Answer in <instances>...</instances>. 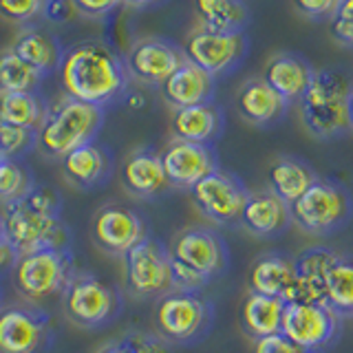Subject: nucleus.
Returning <instances> with one entry per match:
<instances>
[{
  "instance_id": "nucleus-1",
  "label": "nucleus",
  "mask_w": 353,
  "mask_h": 353,
  "mask_svg": "<svg viewBox=\"0 0 353 353\" xmlns=\"http://www.w3.org/2000/svg\"><path fill=\"white\" fill-rule=\"evenodd\" d=\"M58 75L64 95L97 108L117 104L126 95L130 80L124 58L102 40L66 47Z\"/></svg>"
},
{
  "instance_id": "nucleus-2",
  "label": "nucleus",
  "mask_w": 353,
  "mask_h": 353,
  "mask_svg": "<svg viewBox=\"0 0 353 353\" xmlns=\"http://www.w3.org/2000/svg\"><path fill=\"white\" fill-rule=\"evenodd\" d=\"M104 124V108L77 102L64 95L49 106L44 124L38 130V150L49 159H64L66 154L86 143H93Z\"/></svg>"
},
{
  "instance_id": "nucleus-3",
  "label": "nucleus",
  "mask_w": 353,
  "mask_h": 353,
  "mask_svg": "<svg viewBox=\"0 0 353 353\" xmlns=\"http://www.w3.org/2000/svg\"><path fill=\"white\" fill-rule=\"evenodd\" d=\"M351 82L347 75L334 69H320L301 97V119L309 135L331 139L351 130L349 95Z\"/></svg>"
},
{
  "instance_id": "nucleus-4",
  "label": "nucleus",
  "mask_w": 353,
  "mask_h": 353,
  "mask_svg": "<svg viewBox=\"0 0 353 353\" xmlns=\"http://www.w3.org/2000/svg\"><path fill=\"white\" fill-rule=\"evenodd\" d=\"M14 285L22 301L40 305L62 296L66 285L77 274L71 250H38L22 254L14 268Z\"/></svg>"
},
{
  "instance_id": "nucleus-5",
  "label": "nucleus",
  "mask_w": 353,
  "mask_h": 353,
  "mask_svg": "<svg viewBox=\"0 0 353 353\" xmlns=\"http://www.w3.org/2000/svg\"><path fill=\"white\" fill-rule=\"evenodd\" d=\"M121 294L115 285L95 274L77 272L62 294V312L71 325L80 329H99L119 316Z\"/></svg>"
},
{
  "instance_id": "nucleus-6",
  "label": "nucleus",
  "mask_w": 353,
  "mask_h": 353,
  "mask_svg": "<svg viewBox=\"0 0 353 353\" xmlns=\"http://www.w3.org/2000/svg\"><path fill=\"white\" fill-rule=\"evenodd\" d=\"M3 236L11 248L22 254L38 250H71V230L60 216L42 214L29 208L25 201L5 205L0 212Z\"/></svg>"
},
{
  "instance_id": "nucleus-7",
  "label": "nucleus",
  "mask_w": 353,
  "mask_h": 353,
  "mask_svg": "<svg viewBox=\"0 0 353 353\" xmlns=\"http://www.w3.org/2000/svg\"><path fill=\"white\" fill-rule=\"evenodd\" d=\"M212 325V305L199 292H168L154 307L157 334L172 345H190Z\"/></svg>"
},
{
  "instance_id": "nucleus-8",
  "label": "nucleus",
  "mask_w": 353,
  "mask_h": 353,
  "mask_svg": "<svg viewBox=\"0 0 353 353\" xmlns=\"http://www.w3.org/2000/svg\"><path fill=\"white\" fill-rule=\"evenodd\" d=\"M53 323L47 309L27 301L0 309V353H49Z\"/></svg>"
},
{
  "instance_id": "nucleus-9",
  "label": "nucleus",
  "mask_w": 353,
  "mask_h": 353,
  "mask_svg": "<svg viewBox=\"0 0 353 353\" xmlns=\"http://www.w3.org/2000/svg\"><path fill=\"white\" fill-rule=\"evenodd\" d=\"M292 221L309 232L325 236L342 228L351 216V196L340 185L318 179L309 190L290 205Z\"/></svg>"
},
{
  "instance_id": "nucleus-10",
  "label": "nucleus",
  "mask_w": 353,
  "mask_h": 353,
  "mask_svg": "<svg viewBox=\"0 0 353 353\" xmlns=\"http://www.w3.org/2000/svg\"><path fill=\"white\" fill-rule=\"evenodd\" d=\"M181 51L188 62L196 64L212 77H221L236 69L239 62L245 58L248 38L243 36V31L225 33L199 25L185 36Z\"/></svg>"
},
{
  "instance_id": "nucleus-11",
  "label": "nucleus",
  "mask_w": 353,
  "mask_h": 353,
  "mask_svg": "<svg viewBox=\"0 0 353 353\" xmlns=\"http://www.w3.org/2000/svg\"><path fill=\"white\" fill-rule=\"evenodd\" d=\"M126 290L137 298L168 294L170 287V252L159 241L146 236L124 254Z\"/></svg>"
},
{
  "instance_id": "nucleus-12",
  "label": "nucleus",
  "mask_w": 353,
  "mask_h": 353,
  "mask_svg": "<svg viewBox=\"0 0 353 353\" xmlns=\"http://www.w3.org/2000/svg\"><path fill=\"white\" fill-rule=\"evenodd\" d=\"M281 334L309 353L325 351L340 336V314L327 303L287 305Z\"/></svg>"
},
{
  "instance_id": "nucleus-13",
  "label": "nucleus",
  "mask_w": 353,
  "mask_h": 353,
  "mask_svg": "<svg viewBox=\"0 0 353 353\" xmlns=\"http://www.w3.org/2000/svg\"><path fill=\"white\" fill-rule=\"evenodd\" d=\"M190 192L199 212L216 225H230L241 221L243 208H245V201L250 196L239 176L225 170L208 174Z\"/></svg>"
},
{
  "instance_id": "nucleus-14",
  "label": "nucleus",
  "mask_w": 353,
  "mask_h": 353,
  "mask_svg": "<svg viewBox=\"0 0 353 353\" xmlns=\"http://www.w3.org/2000/svg\"><path fill=\"white\" fill-rule=\"evenodd\" d=\"M124 62L132 80L148 86H161L185 62L183 51L163 38H139L124 53Z\"/></svg>"
},
{
  "instance_id": "nucleus-15",
  "label": "nucleus",
  "mask_w": 353,
  "mask_h": 353,
  "mask_svg": "<svg viewBox=\"0 0 353 353\" xmlns=\"http://www.w3.org/2000/svg\"><path fill=\"white\" fill-rule=\"evenodd\" d=\"M91 234L99 250L115 256H124L148 236L143 219L132 208L121 203H110L97 210L91 221Z\"/></svg>"
},
{
  "instance_id": "nucleus-16",
  "label": "nucleus",
  "mask_w": 353,
  "mask_h": 353,
  "mask_svg": "<svg viewBox=\"0 0 353 353\" xmlns=\"http://www.w3.org/2000/svg\"><path fill=\"white\" fill-rule=\"evenodd\" d=\"M170 259L183 263L185 268L201 274L203 279H214L228 268V248L223 239L205 228H188L176 234L170 245Z\"/></svg>"
},
{
  "instance_id": "nucleus-17",
  "label": "nucleus",
  "mask_w": 353,
  "mask_h": 353,
  "mask_svg": "<svg viewBox=\"0 0 353 353\" xmlns=\"http://www.w3.org/2000/svg\"><path fill=\"white\" fill-rule=\"evenodd\" d=\"M340 261V254L329 248H309L294 259V281L285 296L287 305L325 303L329 270Z\"/></svg>"
},
{
  "instance_id": "nucleus-18",
  "label": "nucleus",
  "mask_w": 353,
  "mask_h": 353,
  "mask_svg": "<svg viewBox=\"0 0 353 353\" xmlns=\"http://www.w3.org/2000/svg\"><path fill=\"white\" fill-rule=\"evenodd\" d=\"M161 161L170 185L188 188V190H192L208 174L219 170V157L212 146L181 139H172L165 146L161 152Z\"/></svg>"
},
{
  "instance_id": "nucleus-19",
  "label": "nucleus",
  "mask_w": 353,
  "mask_h": 353,
  "mask_svg": "<svg viewBox=\"0 0 353 353\" xmlns=\"http://www.w3.org/2000/svg\"><path fill=\"white\" fill-rule=\"evenodd\" d=\"M64 179L80 190H95L108 183L113 174V152L99 143H86L60 161Z\"/></svg>"
},
{
  "instance_id": "nucleus-20",
  "label": "nucleus",
  "mask_w": 353,
  "mask_h": 353,
  "mask_svg": "<svg viewBox=\"0 0 353 353\" xmlns=\"http://www.w3.org/2000/svg\"><path fill=\"white\" fill-rule=\"evenodd\" d=\"M161 97L170 108L179 110L188 106H199L212 102L216 77L199 69L192 62H183L161 86Z\"/></svg>"
},
{
  "instance_id": "nucleus-21",
  "label": "nucleus",
  "mask_w": 353,
  "mask_h": 353,
  "mask_svg": "<svg viewBox=\"0 0 353 353\" xmlns=\"http://www.w3.org/2000/svg\"><path fill=\"white\" fill-rule=\"evenodd\" d=\"M11 49L22 62H27L42 77H49L58 71L64 58V47L60 40L40 25L20 27L18 36L11 42Z\"/></svg>"
},
{
  "instance_id": "nucleus-22",
  "label": "nucleus",
  "mask_w": 353,
  "mask_h": 353,
  "mask_svg": "<svg viewBox=\"0 0 353 353\" xmlns=\"http://www.w3.org/2000/svg\"><path fill=\"white\" fill-rule=\"evenodd\" d=\"M121 183L137 199H154L170 185L163 170L161 154L150 148L132 150L121 165Z\"/></svg>"
},
{
  "instance_id": "nucleus-23",
  "label": "nucleus",
  "mask_w": 353,
  "mask_h": 353,
  "mask_svg": "<svg viewBox=\"0 0 353 353\" xmlns=\"http://www.w3.org/2000/svg\"><path fill=\"white\" fill-rule=\"evenodd\" d=\"M316 69L296 53H276L263 69V80L279 93L287 104L301 102V97L314 80Z\"/></svg>"
},
{
  "instance_id": "nucleus-24",
  "label": "nucleus",
  "mask_w": 353,
  "mask_h": 353,
  "mask_svg": "<svg viewBox=\"0 0 353 353\" xmlns=\"http://www.w3.org/2000/svg\"><path fill=\"white\" fill-rule=\"evenodd\" d=\"M239 223L254 236H279L292 223V210L290 203H285L272 190L254 192L248 196Z\"/></svg>"
},
{
  "instance_id": "nucleus-25",
  "label": "nucleus",
  "mask_w": 353,
  "mask_h": 353,
  "mask_svg": "<svg viewBox=\"0 0 353 353\" xmlns=\"http://www.w3.org/2000/svg\"><path fill=\"white\" fill-rule=\"evenodd\" d=\"M287 106L290 104L263 77H252V80L243 82L236 93L239 115L252 126L276 124L287 113Z\"/></svg>"
},
{
  "instance_id": "nucleus-26",
  "label": "nucleus",
  "mask_w": 353,
  "mask_h": 353,
  "mask_svg": "<svg viewBox=\"0 0 353 353\" xmlns=\"http://www.w3.org/2000/svg\"><path fill=\"white\" fill-rule=\"evenodd\" d=\"M223 124H225L223 110H221L214 102L179 108V110H174L172 119H170V128H172L174 139L205 143V146H212V143L221 137Z\"/></svg>"
},
{
  "instance_id": "nucleus-27",
  "label": "nucleus",
  "mask_w": 353,
  "mask_h": 353,
  "mask_svg": "<svg viewBox=\"0 0 353 353\" xmlns=\"http://www.w3.org/2000/svg\"><path fill=\"white\" fill-rule=\"evenodd\" d=\"M285 309H287V303L283 298L252 292L241 305L243 329H245L248 336H252L254 340L281 334Z\"/></svg>"
},
{
  "instance_id": "nucleus-28",
  "label": "nucleus",
  "mask_w": 353,
  "mask_h": 353,
  "mask_svg": "<svg viewBox=\"0 0 353 353\" xmlns=\"http://www.w3.org/2000/svg\"><path fill=\"white\" fill-rule=\"evenodd\" d=\"M294 281V261L281 256V254H263L254 261L250 270V287L252 292L263 296L283 298L290 292Z\"/></svg>"
},
{
  "instance_id": "nucleus-29",
  "label": "nucleus",
  "mask_w": 353,
  "mask_h": 353,
  "mask_svg": "<svg viewBox=\"0 0 353 353\" xmlns=\"http://www.w3.org/2000/svg\"><path fill=\"white\" fill-rule=\"evenodd\" d=\"M316 174L307 163L294 157H281L270 168V185L276 196H281L285 203L298 201L309 188L316 183Z\"/></svg>"
},
{
  "instance_id": "nucleus-30",
  "label": "nucleus",
  "mask_w": 353,
  "mask_h": 353,
  "mask_svg": "<svg viewBox=\"0 0 353 353\" xmlns=\"http://www.w3.org/2000/svg\"><path fill=\"white\" fill-rule=\"evenodd\" d=\"M49 113L47 99L36 93H0V121L20 128L40 130Z\"/></svg>"
},
{
  "instance_id": "nucleus-31",
  "label": "nucleus",
  "mask_w": 353,
  "mask_h": 353,
  "mask_svg": "<svg viewBox=\"0 0 353 353\" xmlns=\"http://www.w3.org/2000/svg\"><path fill=\"white\" fill-rule=\"evenodd\" d=\"M199 25L212 31L236 33L250 20L248 7L241 0H192Z\"/></svg>"
},
{
  "instance_id": "nucleus-32",
  "label": "nucleus",
  "mask_w": 353,
  "mask_h": 353,
  "mask_svg": "<svg viewBox=\"0 0 353 353\" xmlns=\"http://www.w3.org/2000/svg\"><path fill=\"white\" fill-rule=\"evenodd\" d=\"M44 77L22 62L14 49L0 51V93H36Z\"/></svg>"
},
{
  "instance_id": "nucleus-33",
  "label": "nucleus",
  "mask_w": 353,
  "mask_h": 353,
  "mask_svg": "<svg viewBox=\"0 0 353 353\" xmlns=\"http://www.w3.org/2000/svg\"><path fill=\"white\" fill-rule=\"evenodd\" d=\"M31 170L18 159H3L0 161V205H11L25 201L29 192L36 188Z\"/></svg>"
},
{
  "instance_id": "nucleus-34",
  "label": "nucleus",
  "mask_w": 353,
  "mask_h": 353,
  "mask_svg": "<svg viewBox=\"0 0 353 353\" xmlns=\"http://www.w3.org/2000/svg\"><path fill=\"white\" fill-rule=\"evenodd\" d=\"M325 303L336 314H353V263L340 259L327 276Z\"/></svg>"
},
{
  "instance_id": "nucleus-35",
  "label": "nucleus",
  "mask_w": 353,
  "mask_h": 353,
  "mask_svg": "<svg viewBox=\"0 0 353 353\" xmlns=\"http://www.w3.org/2000/svg\"><path fill=\"white\" fill-rule=\"evenodd\" d=\"M33 148H38V132L0 121V154L5 159H22Z\"/></svg>"
},
{
  "instance_id": "nucleus-36",
  "label": "nucleus",
  "mask_w": 353,
  "mask_h": 353,
  "mask_svg": "<svg viewBox=\"0 0 353 353\" xmlns=\"http://www.w3.org/2000/svg\"><path fill=\"white\" fill-rule=\"evenodd\" d=\"M49 0H0V18L11 25L27 27L42 18Z\"/></svg>"
},
{
  "instance_id": "nucleus-37",
  "label": "nucleus",
  "mask_w": 353,
  "mask_h": 353,
  "mask_svg": "<svg viewBox=\"0 0 353 353\" xmlns=\"http://www.w3.org/2000/svg\"><path fill=\"white\" fill-rule=\"evenodd\" d=\"M329 31L342 47H353V0H338L336 14L329 20Z\"/></svg>"
},
{
  "instance_id": "nucleus-38",
  "label": "nucleus",
  "mask_w": 353,
  "mask_h": 353,
  "mask_svg": "<svg viewBox=\"0 0 353 353\" xmlns=\"http://www.w3.org/2000/svg\"><path fill=\"white\" fill-rule=\"evenodd\" d=\"M128 353H170L168 342L159 334H146V331H128L119 338Z\"/></svg>"
},
{
  "instance_id": "nucleus-39",
  "label": "nucleus",
  "mask_w": 353,
  "mask_h": 353,
  "mask_svg": "<svg viewBox=\"0 0 353 353\" xmlns=\"http://www.w3.org/2000/svg\"><path fill=\"white\" fill-rule=\"evenodd\" d=\"M25 203L42 214L60 216V212H62V194L55 190L53 185L36 183V188H33L29 196L25 199Z\"/></svg>"
},
{
  "instance_id": "nucleus-40",
  "label": "nucleus",
  "mask_w": 353,
  "mask_h": 353,
  "mask_svg": "<svg viewBox=\"0 0 353 353\" xmlns=\"http://www.w3.org/2000/svg\"><path fill=\"white\" fill-rule=\"evenodd\" d=\"M208 283L201 274L185 268L183 263L170 259V287L176 292H199Z\"/></svg>"
},
{
  "instance_id": "nucleus-41",
  "label": "nucleus",
  "mask_w": 353,
  "mask_h": 353,
  "mask_svg": "<svg viewBox=\"0 0 353 353\" xmlns=\"http://www.w3.org/2000/svg\"><path fill=\"white\" fill-rule=\"evenodd\" d=\"M294 9L309 20H331L336 14L338 0H292Z\"/></svg>"
},
{
  "instance_id": "nucleus-42",
  "label": "nucleus",
  "mask_w": 353,
  "mask_h": 353,
  "mask_svg": "<svg viewBox=\"0 0 353 353\" xmlns=\"http://www.w3.org/2000/svg\"><path fill=\"white\" fill-rule=\"evenodd\" d=\"M71 3L80 16L99 20V18H106L110 11H115L119 5H124V0H71Z\"/></svg>"
},
{
  "instance_id": "nucleus-43",
  "label": "nucleus",
  "mask_w": 353,
  "mask_h": 353,
  "mask_svg": "<svg viewBox=\"0 0 353 353\" xmlns=\"http://www.w3.org/2000/svg\"><path fill=\"white\" fill-rule=\"evenodd\" d=\"M254 353H309V351L298 347L285 334H274L254 342Z\"/></svg>"
},
{
  "instance_id": "nucleus-44",
  "label": "nucleus",
  "mask_w": 353,
  "mask_h": 353,
  "mask_svg": "<svg viewBox=\"0 0 353 353\" xmlns=\"http://www.w3.org/2000/svg\"><path fill=\"white\" fill-rule=\"evenodd\" d=\"M73 14H77V11L71 0H49L42 11V20L49 22V25H64V22L71 20Z\"/></svg>"
},
{
  "instance_id": "nucleus-45",
  "label": "nucleus",
  "mask_w": 353,
  "mask_h": 353,
  "mask_svg": "<svg viewBox=\"0 0 353 353\" xmlns=\"http://www.w3.org/2000/svg\"><path fill=\"white\" fill-rule=\"evenodd\" d=\"M16 261H18V252L3 239L0 241V276H5L7 272H14Z\"/></svg>"
},
{
  "instance_id": "nucleus-46",
  "label": "nucleus",
  "mask_w": 353,
  "mask_h": 353,
  "mask_svg": "<svg viewBox=\"0 0 353 353\" xmlns=\"http://www.w3.org/2000/svg\"><path fill=\"white\" fill-rule=\"evenodd\" d=\"M165 0H124V5L130 9H150L154 5H161Z\"/></svg>"
},
{
  "instance_id": "nucleus-47",
  "label": "nucleus",
  "mask_w": 353,
  "mask_h": 353,
  "mask_svg": "<svg viewBox=\"0 0 353 353\" xmlns=\"http://www.w3.org/2000/svg\"><path fill=\"white\" fill-rule=\"evenodd\" d=\"M95 353H128V351L124 349V345H121L119 340H115V342H108L104 347H99Z\"/></svg>"
},
{
  "instance_id": "nucleus-48",
  "label": "nucleus",
  "mask_w": 353,
  "mask_h": 353,
  "mask_svg": "<svg viewBox=\"0 0 353 353\" xmlns=\"http://www.w3.org/2000/svg\"><path fill=\"white\" fill-rule=\"evenodd\" d=\"M349 121H351V128H353V88H351V95H349Z\"/></svg>"
},
{
  "instance_id": "nucleus-49",
  "label": "nucleus",
  "mask_w": 353,
  "mask_h": 353,
  "mask_svg": "<svg viewBox=\"0 0 353 353\" xmlns=\"http://www.w3.org/2000/svg\"><path fill=\"white\" fill-rule=\"evenodd\" d=\"M5 305H3V287H0V309H3Z\"/></svg>"
},
{
  "instance_id": "nucleus-50",
  "label": "nucleus",
  "mask_w": 353,
  "mask_h": 353,
  "mask_svg": "<svg viewBox=\"0 0 353 353\" xmlns=\"http://www.w3.org/2000/svg\"><path fill=\"white\" fill-rule=\"evenodd\" d=\"M5 236H3V221H0V241H3Z\"/></svg>"
},
{
  "instance_id": "nucleus-51",
  "label": "nucleus",
  "mask_w": 353,
  "mask_h": 353,
  "mask_svg": "<svg viewBox=\"0 0 353 353\" xmlns=\"http://www.w3.org/2000/svg\"><path fill=\"white\" fill-rule=\"evenodd\" d=\"M3 159H5V157H3V154H0V161H3Z\"/></svg>"
}]
</instances>
